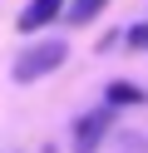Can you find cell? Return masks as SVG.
Returning <instances> with one entry per match:
<instances>
[{
	"mask_svg": "<svg viewBox=\"0 0 148 153\" xmlns=\"http://www.w3.org/2000/svg\"><path fill=\"white\" fill-rule=\"evenodd\" d=\"M104 104H109V109H128V104L138 109V104H143V89L128 84V79H114V84L104 89Z\"/></svg>",
	"mask_w": 148,
	"mask_h": 153,
	"instance_id": "obj_4",
	"label": "cell"
},
{
	"mask_svg": "<svg viewBox=\"0 0 148 153\" xmlns=\"http://www.w3.org/2000/svg\"><path fill=\"white\" fill-rule=\"evenodd\" d=\"M104 10H109V0H69V5H64V20L89 25L94 15H104Z\"/></svg>",
	"mask_w": 148,
	"mask_h": 153,
	"instance_id": "obj_5",
	"label": "cell"
},
{
	"mask_svg": "<svg viewBox=\"0 0 148 153\" xmlns=\"http://www.w3.org/2000/svg\"><path fill=\"white\" fill-rule=\"evenodd\" d=\"M64 15V0H30L25 10H20V35H35L45 25H54Z\"/></svg>",
	"mask_w": 148,
	"mask_h": 153,
	"instance_id": "obj_3",
	"label": "cell"
},
{
	"mask_svg": "<svg viewBox=\"0 0 148 153\" xmlns=\"http://www.w3.org/2000/svg\"><path fill=\"white\" fill-rule=\"evenodd\" d=\"M109 128H114V109H94V114H84V119L74 123V153H99V143L109 138Z\"/></svg>",
	"mask_w": 148,
	"mask_h": 153,
	"instance_id": "obj_2",
	"label": "cell"
},
{
	"mask_svg": "<svg viewBox=\"0 0 148 153\" xmlns=\"http://www.w3.org/2000/svg\"><path fill=\"white\" fill-rule=\"evenodd\" d=\"M123 45H128V50H148V20H138V25H128V35H123Z\"/></svg>",
	"mask_w": 148,
	"mask_h": 153,
	"instance_id": "obj_6",
	"label": "cell"
},
{
	"mask_svg": "<svg viewBox=\"0 0 148 153\" xmlns=\"http://www.w3.org/2000/svg\"><path fill=\"white\" fill-rule=\"evenodd\" d=\"M64 59H69V45L64 40H35V45H25V50L15 54V84L45 79V74H54Z\"/></svg>",
	"mask_w": 148,
	"mask_h": 153,
	"instance_id": "obj_1",
	"label": "cell"
}]
</instances>
